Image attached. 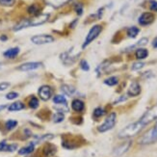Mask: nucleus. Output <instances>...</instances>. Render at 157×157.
<instances>
[{
	"label": "nucleus",
	"instance_id": "obj_9",
	"mask_svg": "<svg viewBox=\"0 0 157 157\" xmlns=\"http://www.w3.org/2000/svg\"><path fill=\"white\" fill-rule=\"evenodd\" d=\"M51 94H52L51 88L48 85H44V86H42L39 89L40 98H42L43 100H44V101L48 100L51 98Z\"/></svg>",
	"mask_w": 157,
	"mask_h": 157
},
{
	"label": "nucleus",
	"instance_id": "obj_35",
	"mask_svg": "<svg viewBox=\"0 0 157 157\" xmlns=\"http://www.w3.org/2000/svg\"><path fill=\"white\" fill-rule=\"evenodd\" d=\"M17 97H18V94L16 93V92H11V93H9V94H7V95H6L7 99H10V100L15 99V98H17Z\"/></svg>",
	"mask_w": 157,
	"mask_h": 157
},
{
	"label": "nucleus",
	"instance_id": "obj_11",
	"mask_svg": "<svg viewBox=\"0 0 157 157\" xmlns=\"http://www.w3.org/2000/svg\"><path fill=\"white\" fill-rule=\"evenodd\" d=\"M130 146H131V141H128V142L124 143V144L119 146L114 151V155L115 156H121V155H122V154L125 153L128 151L129 147H130Z\"/></svg>",
	"mask_w": 157,
	"mask_h": 157
},
{
	"label": "nucleus",
	"instance_id": "obj_3",
	"mask_svg": "<svg viewBox=\"0 0 157 157\" xmlns=\"http://www.w3.org/2000/svg\"><path fill=\"white\" fill-rule=\"evenodd\" d=\"M101 31H102V26L101 25L97 24V25L93 26L91 28V30L89 31V33H88V35H87V37L85 39V42H84L83 45H82V48H86V47L90 44L93 40H94L99 36V34L101 33Z\"/></svg>",
	"mask_w": 157,
	"mask_h": 157
},
{
	"label": "nucleus",
	"instance_id": "obj_22",
	"mask_svg": "<svg viewBox=\"0 0 157 157\" xmlns=\"http://www.w3.org/2000/svg\"><path fill=\"white\" fill-rule=\"evenodd\" d=\"M62 91L71 97V95H72L74 93H75V88L72 86H70V85H64V86H62Z\"/></svg>",
	"mask_w": 157,
	"mask_h": 157
},
{
	"label": "nucleus",
	"instance_id": "obj_32",
	"mask_svg": "<svg viewBox=\"0 0 157 157\" xmlns=\"http://www.w3.org/2000/svg\"><path fill=\"white\" fill-rule=\"evenodd\" d=\"M74 9H75L78 16H81L82 13H83V5H82V4H80V3L75 4V6H74Z\"/></svg>",
	"mask_w": 157,
	"mask_h": 157
},
{
	"label": "nucleus",
	"instance_id": "obj_40",
	"mask_svg": "<svg viewBox=\"0 0 157 157\" xmlns=\"http://www.w3.org/2000/svg\"><path fill=\"white\" fill-rule=\"evenodd\" d=\"M77 22V19H75V21H73L71 24V28H72V27H73V25H75V23Z\"/></svg>",
	"mask_w": 157,
	"mask_h": 157
},
{
	"label": "nucleus",
	"instance_id": "obj_2",
	"mask_svg": "<svg viewBox=\"0 0 157 157\" xmlns=\"http://www.w3.org/2000/svg\"><path fill=\"white\" fill-rule=\"evenodd\" d=\"M157 141V124L149 130L142 136L139 143L141 145H149Z\"/></svg>",
	"mask_w": 157,
	"mask_h": 157
},
{
	"label": "nucleus",
	"instance_id": "obj_38",
	"mask_svg": "<svg viewBox=\"0 0 157 157\" xmlns=\"http://www.w3.org/2000/svg\"><path fill=\"white\" fill-rule=\"evenodd\" d=\"M152 46L154 47V48H157V37L153 40V42H152Z\"/></svg>",
	"mask_w": 157,
	"mask_h": 157
},
{
	"label": "nucleus",
	"instance_id": "obj_33",
	"mask_svg": "<svg viewBox=\"0 0 157 157\" xmlns=\"http://www.w3.org/2000/svg\"><path fill=\"white\" fill-rule=\"evenodd\" d=\"M0 4H1L2 6H13V4H15V0H0Z\"/></svg>",
	"mask_w": 157,
	"mask_h": 157
},
{
	"label": "nucleus",
	"instance_id": "obj_37",
	"mask_svg": "<svg viewBox=\"0 0 157 157\" xmlns=\"http://www.w3.org/2000/svg\"><path fill=\"white\" fill-rule=\"evenodd\" d=\"M149 8H151V11L157 12V1L151 0V5H149Z\"/></svg>",
	"mask_w": 157,
	"mask_h": 157
},
{
	"label": "nucleus",
	"instance_id": "obj_4",
	"mask_svg": "<svg viewBox=\"0 0 157 157\" xmlns=\"http://www.w3.org/2000/svg\"><path fill=\"white\" fill-rule=\"evenodd\" d=\"M116 120H117V115L116 113H111L110 115H108V117L104 121V122L98 127V131L99 132H106L108 130L112 129L115 124H116Z\"/></svg>",
	"mask_w": 157,
	"mask_h": 157
},
{
	"label": "nucleus",
	"instance_id": "obj_30",
	"mask_svg": "<svg viewBox=\"0 0 157 157\" xmlns=\"http://www.w3.org/2000/svg\"><path fill=\"white\" fill-rule=\"evenodd\" d=\"M147 42H148L147 38H142V39L139 40V42L137 43V44H135V45L131 46L129 49H132V48H134V47H136V46H142V45H146V44H147Z\"/></svg>",
	"mask_w": 157,
	"mask_h": 157
},
{
	"label": "nucleus",
	"instance_id": "obj_34",
	"mask_svg": "<svg viewBox=\"0 0 157 157\" xmlns=\"http://www.w3.org/2000/svg\"><path fill=\"white\" fill-rule=\"evenodd\" d=\"M143 67H145V63H142V62H139V63H135L133 64L132 66V71H138V70H141Z\"/></svg>",
	"mask_w": 157,
	"mask_h": 157
},
{
	"label": "nucleus",
	"instance_id": "obj_12",
	"mask_svg": "<svg viewBox=\"0 0 157 157\" xmlns=\"http://www.w3.org/2000/svg\"><path fill=\"white\" fill-rule=\"evenodd\" d=\"M141 93V86L139 85L138 82H132L130 87L128 89V95L130 97H137Z\"/></svg>",
	"mask_w": 157,
	"mask_h": 157
},
{
	"label": "nucleus",
	"instance_id": "obj_17",
	"mask_svg": "<svg viewBox=\"0 0 157 157\" xmlns=\"http://www.w3.org/2000/svg\"><path fill=\"white\" fill-rule=\"evenodd\" d=\"M35 149V144L34 143H31L27 147H24L22 148H20L18 151V154L19 155H27V154H30L34 151Z\"/></svg>",
	"mask_w": 157,
	"mask_h": 157
},
{
	"label": "nucleus",
	"instance_id": "obj_6",
	"mask_svg": "<svg viewBox=\"0 0 157 157\" xmlns=\"http://www.w3.org/2000/svg\"><path fill=\"white\" fill-rule=\"evenodd\" d=\"M31 42L35 44H45L54 42V38L50 35H36L31 38Z\"/></svg>",
	"mask_w": 157,
	"mask_h": 157
},
{
	"label": "nucleus",
	"instance_id": "obj_19",
	"mask_svg": "<svg viewBox=\"0 0 157 157\" xmlns=\"http://www.w3.org/2000/svg\"><path fill=\"white\" fill-rule=\"evenodd\" d=\"M24 107H25V105L21 101H16L9 105L8 110L9 111H20V110H22V109H24Z\"/></svg>",
	"mask_w": 157,
	"mask_h": 157
},
{
	"label": "nucleus",
	"instance_id": "obj_8",
	"mask_svg": "<svg viewBox=\"0 0 157 157\" xmlns=\"http://www.w3.org/2000/svg\"><path fill=\"white\" fill-rule=\"evenodd\" d=\"M48 17H49L48 13H40V15H37L34 18L30 19V26L42 25L48 20Z\"/></svg>",
	"mask_w": 157,
	"mask_h": 157
},
{
	"label": "nucleus",
	"instance_id": "obj_1",
	"mask_svg": "<svg viewBox=\"0 0 157 157\" xmlns=\"http://www.w3.org/2000/svg\"><path fill=\"white\" fill-rule=\"evenodd\" d=\"M144 127H145V125L143 124L140 121L133 122V124L125 126L124 129H122V130L119 133V137L120 138H130V137H133V136L137 135Z\"/></svg>",
	"mask_w": 157,
	"mask_h": 157
},
{
	"label": "nucleus",
	"instance_id": "obj_5",
	"mask_svg": "<svg viewBox=\"0 0 157 157\" xmlns=\"http://www.w3.org/2000/svg\"><path fill=\"white\" fill-rule=\"evenodd\" d=\"M155 120H157V106H154L151 109H149L148 111H147L139 121L146 126Z\"/></svg>",
	"mask_w": 157,
	"mask_h": 157
},
{
	"label": "nucleus",
	"instance_id": "obj_13",
	"mask_svg": "<svg viewBox=\"0 0 157 157\" xmlns=\"http://www.w3.org/2000/svg\"><path fill=\"white\" fill-rule=\"evenodd\" d=\"M70 1H71V0H45V2L47 4L52 6L53 8H56V9L67 4Z\"/></svg>",
	"mask_w": 157,
	"mask_h": 157
},
{
	"label": "nucleus",
	"instance_id": "obj_27",
	"mask_svg": "<svg viewBox=\"0 0 157 157\" xmlns=\"http://www.w3.org/2000/svg\"><path fill=\"white\" fill-rule=\"evenodd\" d=\"M40 11V8L36 5V4H33L31 5L29 8H28V13H31V15H37Z\"/></svg>",
	"mask_w": 157,
	"mask_h": 157
},
{
	"label": "nucleus",
	"instance_id": "obj_14",
	"mask_svg": "<svg viewBox=\"0 0 157 157\" xmlns=\"http://www.w3.org/2000/svg\"><path fill=\"white\" fill-rule=\"evenodd\" d=\"M17 148V146L16 144L8 145L5 141L0 143V151H10V152H13V151H15Z\"/></svg>",
	"mask_w": 157,
	"mask_h": 157
},
{
	"label": "nucleus",
	"instance_id": "obj_41",
	"mask_svg": "<svg viewBox=\"0 0 157 157\" xmlns=\"http://www.w3.org/2000/svg\"><path fill=\"white\" fill-rule=\"evenodd\" d=\"M6 107V105H2V106H0V111H1V110H3V109Z\"/></svg>",
	"mask_w": 157,
	"mask_h": 157
},
{
	"label": "nucleus",
	"instance_id": "obj_20",
	"mask_svg": "<svg viewBox=\"0 0 157 157\" xmlns=\"http://www.w3.org/2000/svg\"><path fill=\"white\" fill-rule=\"evenodd\" d=\"M136 58L139 59V60H142V59H145L148 56V51L145 48H138L136 50Z\"/></svg>",
	"mask_w": 157,
	"mask_h": 157
},
{
	"label": "nucleus",
	"instance_id": "obj_29",
	"mask_svg": "<svg viewBox=\"0 0 157 157\" xmlns=\"http://www.w3.org/2000/svg\"><path fill=\"white\" fill-rule=\"evenodd\" d=\"M104 115V110L102 108H100V107H98V108H97L94 111V118H100V117H102V116Z\"/></svg>",
	"mask_w": 157,
	"mask_h": 157
},
{
	"label": "nucleus",
	"instance_id": "obj_24",
	"mask_svg": "<svg viewBox=\"0 0 157 157\" xmlns=\"http://www.w3.org/2000/svg\"><path fill=\"white\" fill-rule=\"evenodd\" d=\"M53 102L56 104H67V99L64 95H56L53 98Z\"/></svg>",
	"mask_w": 157,
	"mask_h": 157
},
{
	"label": "nucleus",
	"instance_id": "obj_18",
	"mask_svg": "<svg viewBox=\"0 0 157 157\" xmlns=\"http://www.w3.org/2000/svg\"><path fill=\"white\" fill-rule=\"evenodd\" d=\"M30 26V19H22L13 27V31H19L21 29H24L26 27Z\"/></svg>",
	"mask_w": 157,
	"mask_h": 157
},
{
	"label": "nucleus",
	"instance_id": "obj_23",
	"mask_svg": "<svg viewBox=\"0 0 157 157\" xmlns=\"http://www.w3.org/2000/svg\"><path fill=\"white\" fill-rule=\"evenodd\" d=\"M65 119V116L62 112H57L53 115V121L56 122V124H58V122H61L63 121Z\"/></svg>",
	"mask_w": 157,
	"mask_h": 157
},
{
	"label": "nucleus",
	"instance_id": "obj_25",
	"mask_svg": "<svg viewBox=\"0 0 157 157\" xmlns=\"http://www.w3.org/2000/svg\"><path fill=\"white\" fill-rule=\"evenodd\" d=\"M104 83L108 86H115L119 83V79H118V77L112 76V77H109L108 79H106L104 81Z\"/></svg>",
	"mask_w": 157,
	"mask_h": 157
},
{
	"label": "nucleus",
	"instance_id": "obj_10",
	"mask_svg": "<svg viewBox=\"0 0 157 157\" xmlns=\"http://www.w3.org/2000/svg\"><path fill=\"white\" fill-rule=\"evenodd\" d=\"M40 67H42V63H40V62H30V63L22 64L18 67V70L21 71H29L37 70Z\"/></svg>",
	"mask_w": 157,
	"mask_h": 157
},
{
	"label": "nucleus",
	"instance_id": "obj_28",
	"mask_svg": "<svg viewBox=\"0 0 157 157\" xmlns=\"http://www.w3.org/2000/svg\"><path fill=\"white\" fill-rule=\"evenodd\" d=\"M29 106L32 108V109H36V108H38V106H39V99L37 98H32L31 99H30V101H29Z\"/></svg>",
	"mask_w": 157,
	"mask_h": 157
},
{
	"label": "nucleus",
	"instance_id": "obj_39",
	"mask_svg": "<svg viewBox=\"0 0 157 157\" xmlns=\"http://www.w3.org/2000/svg\"><path fill=\"white\" fill-rule=\"evenodd\" d=\"M7 39H8V38H7L5 35H3V36H1V37H0V40H3V42H4V40H7Z\"/></svg>",
	"mask_w": 157,
	"mask_h": 157
},
{
	"label": "nucleus",
	"instance_id": "obj_26",
	"mask_svg": "<svg viewBox=\"0 0 157 157\" xmlns=\"http://www.w3.org/2000/svg\"><path fill=\"white\" fill-rule=\"evenodd\" d=\"M5 125H6V128L8 129V130H12V129H13L17 125V121H13V120H9V121H7Z\"/></svg>",
	"mask_w": 157,
	"mask_h": 157
},
{
	"label": "nucleus",
	"instance_id": "obj_7",
	"mask_svg": "<svg viewBox=\"0 0 157 157\" xmlns=\"http://www.w3.org/2000/svg\"><path fill=\"white\" fill-rule=\"evenodd\" d=\"M155 19V17L152 13H149V12H146V13H143L142 15L139 17V23L143 26H147L151 24Z\"/></svg>",
	"mask_w": 157,
	"mask_h": 157
},
{
	"label": "nucleus",
	"instance_id": "obj_21",
	"mask_svg": "<svg viewBox=\"0 0 157 157\" xmlns=\"http://www.w3.org/2000/svg\"><path fill=\"white\" fill-rule=\"evenodd\" d=\"M139 32H140L139 28H137L136 26H132V27H130V28H128V30H127V36L129 38H132V39L136 38V36L138 35Z\"/></svg>",
	"mask_w": 157,
	"mask_h": 157
},
{
	"label": "nucleus",
	"instance_id": "obj_16",
	"mask_svg": "<svg viewBox=\"0 0 157 157\" xmlns=\"http://www.w3.org/2000/svg\"><path fill=\"white\" fill-rule=\"evenodd\" d=\"M71 107L74 111L76 112H81L84 110V107H85V104L84 102L80 100V99H74L71 103Z\"/></svg>",
	"mask_w": 157,
	"mask_h": 157
},
{
	"label": "nucleus",
	"instance_id": "obj_36",
	"mask_svg": "<svg viewBox=\"0 0 157 157\" xmlns=\"http://www.w3.org/2000/svg\"><path fill=\"white\" fill-rule=\"evenodd\" d=\"M9 87H10V83H8V82H1V83H0V92L6 90V89Z\"/></svg>",
	"mask_w": 157,
	"mask_h": 157
},
{
	"label": "nucleus",
	"instance_id": "obj_31",
	"mask_svg": "<svg viewBox=\"0 0 157 157\" xmlns=\"http://www.w3.org/2000/svg\"><path fill=\"white\" fill-rule=\"evenodd\" d=\"M80 67L83 71H88L89 70H90V66H89V64H88V62L86 60H82L81 61V63H80Z\"/></svg>",
	"mask_w": 157,
	"mask_h": 157
},
{
	"label": "nucleus",
	"instance_id": "obj_15",
	"mask_svg": "<svg viewBox=\"0 0 157 157\" xmlns=\"http://www.w3.org/2000/svg\"><path fill=\"white\" fill-rule=\"evenodd\" d=\"M19 53V48L18 47H13V48H10L7 51H5L3 53L4 57L6 58H9V59H12V58H16Z\"/></svg>",
	"mask_w": 157,
	"mask_h": 157
}]
</instances>
